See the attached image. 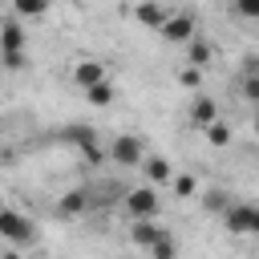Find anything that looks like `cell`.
I'll return each instance as SVG.
<instances>
[{"label":"cell","instance_id":"52a82bcc","mask_svg":"<svg viewBox=\"0 0 259 259\" xmlns=\"http://www.w3.org/2000/svg\"><path fill=\"white\" fill-rule=\"evenodd\" d=\"M97 81H105V61H97V57H81V61H73V85L89 89V85H97Z\"/></svg>","mask_w":259,"mask_h":259},{"label":"cell","instance_id":"4fadbf2b","mask_svg":"<svg viewBox=\"0 0 259 259\" xmlns=\"http://www.w3.org/2000/svg\"><path fill=\"white\" fill-rule=\"evenodd\" d=\"M142 170H146V182H150V186H166V182L174 178V170H170V158H162V154L146 158V162H142Z\"/></svg>","mask_w":259,"mask_h":259},{"label":"cell","instance_id":"44dd1931","mask_svg":"<svg viewBox=\"0 0 259 259\" xmlns=\"http://www.w3.org/2000/svg\"><path fill=\"white\" fill-rule=\"evenodd\" d=\"M178 81H182L186 89H194V93H198V85H202V69H198V65H186V69L178 73Z\"/></svg>","mask_w":259,"mask_h":259},{"label":"cell","instance_id":"603a6c76","mask_svg":"<svg viewBox=\"0 0 259 259\" xmlns=\"http://www.w3.org/2000/svg\"><path fill=\"white\" fill-rule=\"evenodd\" d=\"M174 194H178V198H190V194H194V178H190V174H178V178H174Z\"/></svg>","mask_w":259,"mask_h":259},{"label":"cell","instance_id":"3957f363","mask_svg":"<svg viewBox=\"0 0 259 259\" xmlns=\"http://www.w3.org/2000/svg\"><path fill=\"white\" fill-rule=\"evenodd\" d=\"M158 32H162L166 45H190V40L198 36V20H194L190 12H170L166 24H162Z\"/></svg>","mask_w":259,"mask_h":259},{"label":"cell","instance_id":"8fae6325","mask_svg":"<svg viewBox=\"0 0 259 259\" xmlns=\"http://www.w3.org/2000/svg\"><path fill=\"white\" fill-rule=\"evenodd\" d=\"M190 121H194L198 130H206L210 121H219V105H214V97L194 93V101H190Z\"/></svg>","mask_w":259,"mask_h":259},{"label":"cell","instance_id":"484cf974","mask_svg":"<svg viewBox=\"0 0 259 259\" xmlns=\"http://www.w3.org/2000/svg\"><path fill=\"white\" fill-rule=\"evenodd\" d=\"M251 235H259V206H255V219H251Z\"/></svg>","mask_w":259,"mask_h":259},{"label":"cell","instance_id":"7c38bea8","mask_svg":"<svg viewBox=\"0 0 259 259\" xmlns=\"http://www.w3.org/2000/svg\"><path fill=\"white\" fill-rule=\"evenodd\" d=\"M89 210V190H65L61 194V202H57V214H65V219H81Z\"/></svg>","mask_w":259,"mask_h":259},{"label":"cell","instance_id":"9a60e30c","mask_svg":"<svg viewBox=\"0 0 259 259\" xmlns=\"http://www.w3.org/2000/svg\"><path fill=\"white\" fill-rule=\"evenodd\" d=\"M85 101H89V105H97V109H105V105L113 101V85H109V81L89 85V89H85Z\"/></svg>","mask_w":259,"mask_h":259},{"label":"cell","instance_id":"d6986e66","mask_svg":"<svg viewBox=\"0 0 259 259\" xmlns=\"http://www.w3.org/2000/svg\"><path fill=\"white\" fill-rule=\"evenodd\" d=\"M202 206L214 210V214H223V210L231 206V202H227V190H206V194H202Z\"/></svg>","mask_w":259,"mask_h":259},{"label":"cell","instance_id":"cb8c5ba5","mask_svg":"<svg viewBox=\"0 0 259 259\" xmlns=\"http://www.w3.org/2000/svg\"><path fill=\"white\" fill-rule=\"evenodd\" d=\"M243 97H247L251 105H259V77H247V81H243Z\"/></svg>","mask_w":259,"mask_h":259},{"label":"cell","instance_id":"d4e9b609","mask_svg":"<svg viewBox=\"0 0 259 259\" xmlns=\"http://www.w3.org/2000/svg\"><path fill=\"white\" fill-rule=\"evenodd\" d=\"M0 259H24V255H20V251H16V247H8V251H4V255H0Z\"/></svg>","mask_w":259,"mask_h":259},{"label":"cell","instance_id":"7a4b0ae2","mask_svg":"<svg viewBox=\"0 0 259 259\" xmlns=\"http://www.w3.org/2000/svg\"><path fill=\"white\" fill-rule=\"evenodd\" d=\"M158 210H162V194H158V186H138V190H130L125 194V214L130 219H158Z\"/></svg>","mask_w":259,"mask_h":259},{"label":"cell","instance_id":"4316f807","mask_svg":"<svg viewBox=\"0 0 259 259\" xmlns=\"http://www.w3.org/2000/svg\"><path fill=\"white\" fill-rule=\"evenodd\" d=\"M255 134H259V105H255Z\"/></svg>","mask_w":259,"mask_h":259},{"label":"cell","instance_id":"30bf717a","mask_svg":"<svg viewBox=\"0 0 259 259\" xmlns=\"http://www.w3.org/2000/svg\"><path fill=\"white\" fill-rule=\"evenodd\" d=\"M28 45V32H24V24H20V16L12 12L8 20H4V28H0V53H12V49H24Z\"/></svg>","mask_w":259,"mask_h":259},{"label":"cell","instance_id":"277c9868","mask_svg":"<svg viewBox=\"0 0 259 259\" xmlns=\"http://www.w3.org/2000/svg\"><path fill=\"white\" fill-rule=\"evenodd\" d=\"M109 162H117V166H142L146 162V150H142V142L138 138H130V134H121V138H113L109 142Z\"/></svg>","mask_w":259,"mask_h":259},{"label":"cell","instance_id":"8992f818","mask_svg":"<svg viewBox=\"0 0 259 259\" xmlns=\"http://www.w3.org/2000/svg\"><path fill=\"white\" fill-rule=\"evenodd\" d=\"M162 235H166V227H162L158 219H130V243H134V247H146V251H150Z\"/></svg>","mask_w":259,"mask_h":259},{"label":"cell","instance_id":"ba28073f","mask_svg":"<svg viewBox=\"0 0 259 259\" xmlns=\"http://www.w3.org/2000/svg\"><path fill=\"white\" fill-rule=\"evenodd\" d=\"M251 219H255V206H247V202H231L223 210V227L231 235H251Z\"/></svg>","mask_w":259,"mask_h":259},{"label":"cell","instance_id":"7402d4cb","mask_svg":"<svg viewBox=\"0 0 259 259\" xmlns=\"http://www.w3.org/2000/svg\"><path fill=\"white\" fill-rule=\"evenodd\" d=\"M231 8H235L243 20H259V0H231Z\"/></svg>","mask_w":259,"mask_h":259},{"label":"cell","instance_id":"5b68a950","mask_svg":"<svg viewBox=\"0 0 259 259\" xmlns=\"http://www.w3.org/2000/svg\"><path fill=\"white\" fill-rule=\"evenodd\" d=\"M0 235H4L8 243H32V223H28L20 210L4 206V210H0Z\"/></svg>","mask_w":259,"mask_h":259},{"label":"cell","instance_id":"e0dca14e","mask_svg":"<svg viewBox=\"0 0 259 259\" xmlns=\"http://www.w3.org/2000/svg\"><path fill=\"white\" fill-rule=\"evenodd\" d=\"M12 12L16 16H45L49 12V0H12Z\"/></svg>","mask_w":259,"mask_h":259},{"label":"cell","instance_id":"5bb4252c","mask_svg":"<svg viewBox=\"0 0 259 259\" xmlns=\"http://www.w3.org/2000/svg\"><path fill=\"white\" fill-rule=\"evenodd\" d=\"M210 57H214V53H210V45H206V40H198V36H194V40L186 45V65L206 69V65H210Z\"/></svg>","mask_w":259,"mask_h":259},{"label":"cell","instance_id":"ffe728a7","mask_svg":"<svg viewBox=\"0 0 259 259\" xmlns=\"http://www.w3.org/2000/svg\"><path fill=\"white\" fill-rule=\"evenodd\" d=\"M0 61H4V69H8V73H20V69L28 65V57H24V49H12V53H0Z\"/></svg>","mask_w":259,"mask_h":259},{"label":"cell","instance_id":"2e32d148","mask_svg":"<svg viewBox=\"0 0 259 259\" xmlns=\"http://www.w3.org/2000/svg\"><path fill=\"white\" fill-rule=\"evenodd\" d=\"M150 259H178V243L170 239V231H166V235L150 247Z\"/></svg>","mask_w":259,"mask_h":259},{"label":"cell","instance_id":"9c48e42d","mask_svg":"<svg viewBox=\"0 0 259 259\" xmlns=\"http://www.w3.org/2000/svg\"><path fill=\"white\" fill-rule=\"evenodd\" d=\"M166 16H170V12H166L158 0H138V4H134V20H138L142 28H154V32H158V28L166 24Z\"/></svg>","mask_w":259,"mask_h":259},{"label":"cell","instance_id":"ac0fdd59","mask_svg":"<svg viewBox=\"0 0 259 259\" xmlns=\"http://www.w3.org/2000/svg\"><path fill=\"white\" fill-rule=\"evenodd\" d=\"M202 134H206L210 146H227V142H231V125H227V121H210Z\"/></svg>","mask_w":259,"mask_h":259},{"label":"cell","instance_id":"6da1fadb","mask_svg":"<svg viewBox=\"0 0 259 259\" xmlns=\"http://www.w3.org/2000/svg\"><path fill=\"white\" fill-rule=\"evenodd\" d=\"M73 150H81V158L89 162V166H101V162H109V150L97 142V130L93 125H85V121H77V125H69L65 134H61Z\"/></svg>","mask_w":259,"mask_h":259}]
</instances>
